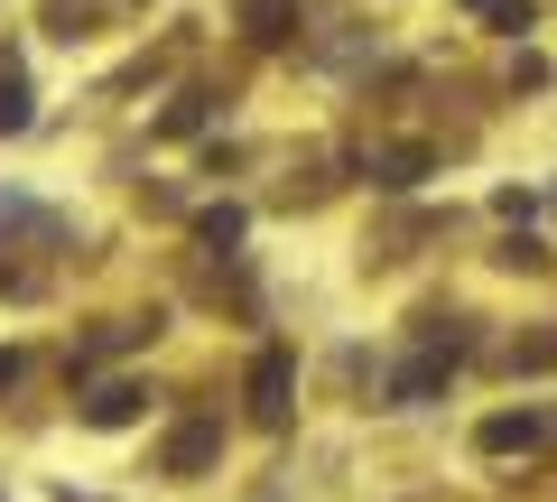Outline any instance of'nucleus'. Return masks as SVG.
Instances as JSON below:
<instances>
[{
	"mask_svg": "<svg viewBox=\"0 0 557 502\" xmlns=\"http://www.w3.org/2000/svg\"><path fill=\"white\" fill-rule=\"evenodd\" d=\"M214 446H223L214 419H186L177 438H168V475H205V456H214Z\"/></svg>",
	"mask_w": 557,
	"mask_h": 502,
	"instance_id": "3",
	"label": "nucleus"
},
{
	"mask_svg": "<svg viewBox=\"0 0 557 502\" xmlns=\"http://www.w3.org/2000/svg\"><path fill=\"white\" fill-rule=\"evenodd\" d=\"M131 409H139V391H131V382H112V391H94V401H84V419H94V428H121Z\"/></svg>",
	"mask_w": 557,
	"mask_h": 502,
	"instance_id": "6",
	"label": "nucleus"
},
{
	"mask_svg": "<svg viewBox=\"0 0 557 502\" xmlns=\"http://www.w3.org/2000/svg\"><path fill=\"white\" fill-rule=\"evenodd\" d=\"M242 20H251L260 47H288V28H298V0H242Z\"/></svg>",
	"mask_w": 557,
	"mask_h": 502,
	"instance_id": "4",
	"label": "nucleus"
},
{
	"mask_svg": "<svg viewBox=\"0 0 557 502\" xmlns=\"http://www.w3.org/2000/svg\"><path fill=\"white\" fill-rule=\"evenodd\" d=\"M456 354H465V335H446V344H428V354H418L409 372H399V382H391V401H399V409H418V401H428V391L446 382V363H456Z\"/></svg>",
	"mask_w": 557,
	"mask_h": 502,
	"instance_id": "1",
	"label": "nucleus"
},
{
	"mask_svg": "<svg viewBox=\"0 0 557 502\" xmlns=\"http://www.w3.org/2000/svg\"><path fill=\"white\" fill-rule=\"evenodd\" d=\"M10 382H20V354H0V391H10Z\"/></svg>",
	"mask_w": 557,
	"mask_h": 502,
	"instance_id": "10",
	"label": "nucleus"
},
{
	"mask_svg": "<svg viewBox=\"0 0 557 502\" xmlns=\"http://www.w3.org/2000/svg\"><path fill=\"white\" fill-rule=\"evenodd\" d=\"M196 233H205V242H242V215H233V205H214V215H205Z\"/></svg>",
	"mask_w": 557,
	"mask_h": 502,
	"instance_id": "9",
	"label": "nucleus"
},
{
	"mask_svg": "<svg viewBox=\"0 0 557 502\" xmlns=\"http://www.w3.org/2000/svg\"><path fill=\"white\" fill-rule=\"evenodd\" d=\"M0 131H28V84H20V65H0Z\"/></svg>",
	"mask_w": 557,
	"mask_h": 502,
	"instance_id": "7",
	"label": "nucleus"
},
{
	"mask_svg": "<svg viewBox=\"0 0 557 502\" xmlns=\"http://www.w3.org/2000/svg\"><path fill=\"white\" fill-rule=\"evenodd\" d=\"M483 446H493V456H511V446H539V419H530V409H502V419H483Z\"/></svg>",
	"mask_w": 557,
	"mask_h": 502,
	"instance_id": "5",
	"label": "nucleus"
},
{
	"mask_svg": "<svg viewBox=\"0 0 557 502\" xmlns=\"http://www.w3.org/2000/svg\"><path fill=\"white\" fill-rule=\"evenodd\" d=\"M474 10H483L493 28H530V0H474Z\"/></svg>",
	"mask_w": 557,
	"mask_h": 502,
	"instance_id": "8",
	"label": "nucleus"
},
{
	"mask_svg": "<svg viewBox=\"0 0 557 502\" xmlns=\"http://www.w3.org/2000/svg\"><path fill=\"white\" fill-rule=\"evenodd\" d=\"M251 419H260V428H278V419H288V354H278V344L251 363Z\"/></svg>",
	"mask_w": 557,
	"mask_h": 502,
	"instance_id": "2",
	"label": "nucleus"
}]
</instances>
